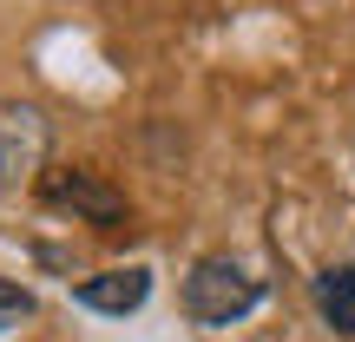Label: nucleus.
<instances>
[{
	"instance_id": "obj_1",
	"label": "nucleus",
	"mask_w": 355,
	"mask_h": 342,
	"mask_svg": "<svg viewBox=\"0 0 355 342\" xmlns=\"http://www.w3.org/2000/svg\"><path fill=\"white\" fill-rule=\"evenodd\" d=\"M257 296H263V277H250L230 257H204L184 277V309L198 323H237L243 309H257Z\"/></svg>"
},
{
	"instance_id": "obj_2",
	"label": "nucleus",
	"mask_w": 355,
	"mask_h": 342,
	"mask_svg": "<svg viewBox=\"0 0 355 342\" xmlns=\"http://www.w3.org/2000/svg\"><path fill=\"white\" fill-rule=\"evenodd\" d=\"M46 165V112L26 99H0V185H26Z\"/></svg>"
},
{
	"instance_id": "obj_3",
	"label": "nucleus",
	"mask_w": 355,
	"mask_h": 342,
	"mask_svg": "<svg viewBox=\"0 0 355 342\" xmlns=\"http://www.w3.org/2000/svg\"><path fill=\"white\" fill-rule=\"evenodd\" d=\"M40 191H46V204L79 211L86 224H99V230H119V224H125V198H119L99 171H46V178H40Z\"/></svg>"
},
{
	"instance_id": "obj_4",
	"label": "nucleus",
	"mask_w": 355,
	"mask_h": 342,
	"mask_svg": "<svg viewBox=\"0 0 355 342\" xmlns=\"http://www.w3.org/2000/svg\"><path fill=\"white\" fill-rule=\"evenodd\" d=\"M152 296V270H99V277H86L79 283V303L86 309H99V316H132V309Z\"/></svg>"
},
{
	"instance_id": "obj_5",
	"label": "nucleus",
	"mask_w": 355,
	"mask_h": 342,
	"mask_svg": "<svg viewBox=\"0 0 355 342\" xmlns=\"http://www.w3.org/2000/svg\"><path fill=\"white\" fill-rule=\"evenodd\" d=\"M316 309H322V323H329L336 336H355V264L316 277Z\"/></svg>"
},
{
	"instance_id": "obj_6",
	"label": "nucleus",
	"mask_w": 355,
	"mask_h": 342,
	"mask_svg": "<svg viewBox=\"0 0 355 342\" xmlns=\"http://www.w3.org/2000/svg\"><path fill=\"white\" fill-rule=\"evenodd\" d=\"M26 316H33V296H26L20 283H7V277H0V330H20Z\"/></svg>"
}]
</instances>
